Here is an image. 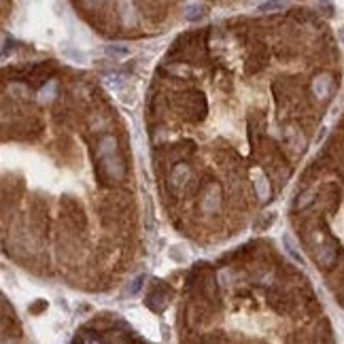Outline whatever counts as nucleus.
<instances>
[{"label": "nucleus", "mask_w": 344, "mask_h": 344, "mask_svg": "<svg viewBox=\"0 0 344 344\" xmlns=\"http://www.w3.org/2000/svg\"><path fill=\"white\" fill-rule=\"evenodd\" d=\"M145 304L151 308V310H155V312H162L166 306H168V302H166V295L164 293H158V291H153L149 298L145 300Z\"/></svg>", "instance_id": "1"}, {"label": "nucleus", "mask_w": 344, "mask_h": 344, "mask_svg": "<svg viewBox=\"0 0 344 344\" xmlns=\"http://www.w3.org/2000/svg\"><path fill=\"white\" fill-rule=\"evenodd\" d=\"M327 85H329V79L327 77H319L315 81V91L319 93V96H325V93H327Z\"/></svg>", "instance_id": "2"}, {"label": "nucleus", "mask_w": 344, "mask_h": 344, "mask_svg": "<svg viewBox=\"0 0 344 344\" xmlns=\"http://www.w3.org/2000/svg\"><path fill=\"white\" fill-rule=\"evenodd\" d=\"M142 283H145V274H140V276H136V278L132 280V285L128 287V293H130V295H136V293L142 289Z\"/></svg>", "instance_id": "3"}, {"label": "nucleus", "mask_w": 344, "mask_h": 344, "mask_svg": "<svg viewBox=\"0 0 344 344\" xmlns=\"http://www.w3.org/2000/svg\"><path fill=\"white\" fill-rule=\"evenodd\" d=\"M285 7V0H268L259 7V11H276V9H283Z\"/></svg>", "instance_id": "4"}, {"label": "nucleus", "mask_w": 344, "mask_h": 344, "mask_svg": "<svg viewBox=\"0 0 344 344\" xmlns=\"http://www.w3.org/2000/svg\"><path fill=\"white\" fill-rule=\"evenodd\" d=\"M189 11H192V13H187L189 19H196V17L202 15V9H196V7H194V9H189Z\"/></svg>", "instance_id": "5"}, {"label": "nucleus", "mask_w": 344, "mask_h": 344, "mask_svg": "<svg viewBox=\"0 0 344 344\" xmlns=\"http://www.w3.org/2000/svg\"><path fill=\"white\" fill-rule=\"evenodd\" d=\"M340 39H342V41H344V28H342V30H340Z\"/></svg>", "instance_id": "6"}]
</instances>
